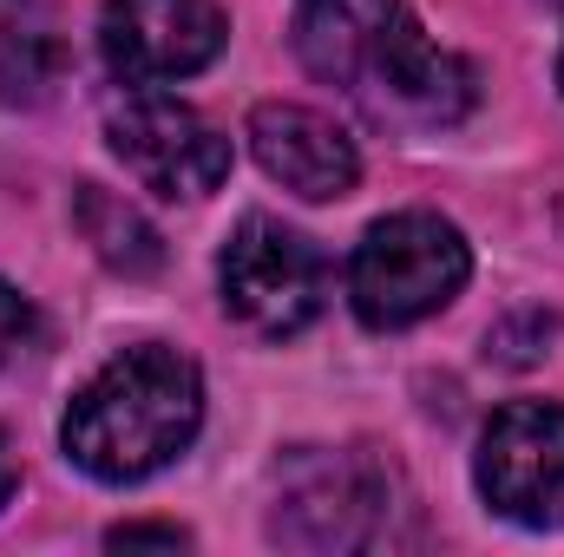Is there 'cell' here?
<instances>
[{
  "label": "cell",
  "mask_w": 564,
  "mask_h": 557,
  "mask_svg": "<svg viewBox=\"0 0 564 557\" xmlns=\"http://www.w3.org/2000/svg\"><path fill=\"white\" fill-rule=\"evenodd\" d=\"M217 288H224V308L250 335L289 341L322 315L328 270H322V256L302 230H289L276 217H243L230 230L224 256H217Z\"/></svg>",
  "instance_id": "277c9868"
},
{
  "label": "cell",
  "mask_w": 564,
  "mask_h": 557,
  "mask_svg": "<svg viewBox=\"0 0 564 557\" xmlns=\"http://www.w3.org/2000/svg\"><path fill=\"white\" fill-rule=\"evenodd\" d=\"M106 545H112V551H144V545H158V551H184L191 532H177V525H119Z\"/></svg>",
  "instance_id": "7c38bea8"
},
{
  "label": "cell",
  "mask_w": 564,
  "mask_h": 557,
  "mask_svg": "<svg viewBox=\"0 0 564 557\" xmlns=\"http://www.w3.org/2000/svg\"><path fill=\"white\" fill-rule=\"evenodd\" d=\"M479 499L525 525L558 532L564 525V407L558 401H512L486 419L479 459H473Z\"/></svg>",
  "instance_id": "8992f818"
},
{
  "label": "cell",
  "mask_w": 564,
  "mask_h": 557,
  "mask_svg": "<svg viewBox=\"0 0 564 557\" xmlns=\"http://www.w3.org/2000/svg\"><path fill=\"white\" fill-rule=\"evenodd\" d=\"M204 426V374L191 354L139 341L119 348L59 419L66 459L99 485H139L164 472Z\"/></svg>",
  "instance_id": "7a4b0ae2"
},
{
  "label": "cell",
  "mask_w": 564,
  "mask_h": 557,
  "mask_svg": "<svg viewBox=\"0 0 564 557\" xmlns=\"http://www.w3.org/2000/svg\"><path fill=\"white\" fill-rule=\"evenodd\" d=\"M250 151L282 190H295L308 204H335V197H348L361 184L355 139L315 106H282V99L257 106L250 112Z\"/></svg>",
  "instance_id": "ba28073f"
},
{
  "label": "cell",
  "mask_w": 564,
  "mask_h": 557,
  "mask_svg": "<svg viewBox=\"0 0 564 557\" xmlns=\"http://www.w3.org/2000/svg\"><path fill=\"white\" fill-rule=\"evenodd\" d=\"M295 53L401 125H453L473 106V66L426 40L408 0H295Z\"/></svg>",
  "instance_id": "6da1fadb"
},
{
  "label": "cell",
  "mask_w": 564,
  "mask_h": 557,
  "mask_svg": "<svg viewBox=\"0 0 564 557\" xmlns=\"http://www.w3.org/2000/svg\"><path fill=\"white\" fill-rule=\"evenodd\" d=\"M7 499H13V459L0 452V505H7Z\"/></svg>",
  "instance_id": "4fadbf2b"
},
{
  "label": "cell",
  "mask_w": 564,
  "mask_h": 557,
  "mask_svg": "<svg viewBox=\"0 0 564 557\" xmlns=\"http://www.w3.org/2000/svg\"><path fill=\"white\" fill-rule=\"evenodd\" d=\"M466 276H473V250L446 217L394 210L355 243L348 302H355V315L368 328L394 335V328H414L426 315H440L466 288Z\"/></svg>",
  "instance_id": "3957f363"
},
{
  "label": "cell",
  "mask_w": 564,
  "mask_h": 557,
  "mask_svg": "<svg viewBox=\"0 0 564 557\" xmlns=\"http://www.w3.org/2000/svg\"><path fill=\"white\" fill-rule=\"evenodd\" d=\"M558 86H564V53H558Z\"/></svg>",
  "instance_id": "5bb4252c"
},
{
  "label": "cell",
  "mask_w": 564,
  "mask_h": 557,
  "mask_svg": "<svg viewBox=\"0 0 564 557\" xmlns=\"http://www.w3.org/2000/svg\"><path fill=\"white\" fill-rule=\"evenodd\" d=\"M230 40V13L217 0H106L99 53L119 86H177L204 73Z\"/></svg>",
  "instance_id": "52a82bcc"
},
{
  "label": "cell",
  "mask_w": 564,
  "mask_h": 557,
  "mask_svg": "<svg viewBox=\"0 0 564 557\" xmlns=\"http://www.w3.org/2000/svg\"><path fill=\"white\" fill-rule=\"evenodd\" d=\"M26 335H33V302L13 282H0V368L26 348Z\"/></svg>",
  "instance_id": "8fae6325"
},
{
  "label": "cell",
  "mask_w": 564,
  "mask_h": 557,
  "mask_svg": "<svg viewBox=\"0 0 564 557\" xmlns=\"http://www.w3.org/2000/svg\"><path fill=\"white\" fill-rule=\"evenodd\" d=\"M106 144L158 197H210L230 177V139L164 86H126L106 106Z\"/></svg>",
  "instance_id": "5b68a950"
},
{
  "label": "cell",
  "mask_w": 564,
  "mask_h": 557,
  "mask_svg": "<svg viewBox=\"0 0 564 557\" xmlns=\"http://www.w3.org/2000/svg\"><path fill=\"white\" fill-rule=\"evenodd\" d=\"M381 518V485L355 466V459H308L295 466V479L282 485V505H276V538L289 545H368Z\"/></svg>",
  "instance_id": "9c48e42d"
},
{
  "label": "cell",
  "mask_w": 564,
  "mask_h": 557,
  "mask_svg": "<svg viewBox=\"0 0 564 557\" xmlns=\"http://www.w3.org/2000/svg\"><path fill=\"white\" fill-rule=\"evenodd\" d=\"M79 230L93 237V250L112 263V270H126V276H144V270H158V237H151V223H144L132 204H119V197H106L99 184H79Z\"/></svg>",
  "instance_id": "30bf717a"
}]
</instances>
